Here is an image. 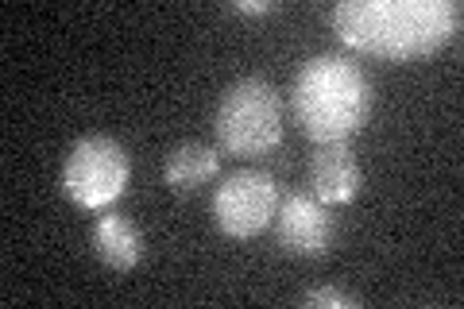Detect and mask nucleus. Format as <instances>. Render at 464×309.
<instances>
[{"label": "nucleus", "mask_w": 464, "mask_h": 309, "mask_svg": "<svg viewBox=\"0 0 464 309\" xmlns=\"http://www.w3.org/2000/svg\"><path fill=\"white\" fill-rule=\"evenodd\" d=\"M90 240H93L97 259L105 263L109 271H132L136 263L143 259V237H140V228L124 213L105 209L93 220Z\"/></svg>", "instance_id": "6e6552de"}, {"label": "nucleus", "mask_w": 464, "mask_h": 309, "mask_svg": "<svg viewBox=\"0 0 464 309\" xmlns=\"http://www.w3.org/2000/svg\"><path fill=\"white\" fill-rule=\"evenodd\" d=\"M310 186L314 198L325 205H348L360 186H364V170H360L356 155L348 151V143H322L310 159Z\"/></svg>", "instance_id": "0eeeda50"}, {"label": "nucleus", "mask_w": 464, "mask_h": 309, "mask_svg": "<svg viewBox=\"0 0 464 309\" xmlns=\"http://www.w3.org/2000/svg\"><path fill=\"white\" fill-rule=\"evenodd\" d=\"M290 112L317 147L348 143L368 124L372 82L348 54H310L290 82Z\"/></svg>", "instance_id": "f03ea898"}, {"label": "nucleus", "mask_w": 464, "mask_h": 309, "mask_svg": "<svg viewBox=\"0 0 464 309\" xmlns=\"http://www.w3.org/2000/svg\"><path fill=\"white\" fill-rule=\"evenodd\" d=\"M275 240L295 259H322L333 247V213L314 194H286L275 213Z\"/></svg>", "instance_id": "423d86ee"}, {"label": "nucleus", "mask_w": 464, "mask_h": 309, "mask_svg": "<svg viewBox=\"0 0 464 309\" xmlns=\"http://www.w3.org/2000/svg\"><path fill=\"white\" fill-rule=\"evenodd\" d=\"M128 179H132V159H128L124 143L101 136V131L74 140L63 167L66 198L82 205V209H109L124 194Z\"/></svg>", "instance_id": "20e7f679"}, {"label": "nucleus", "mask_w": 464, "mask_h": 309, "mask_svg": "<svg viewBox=\"0 0 464 309\" xmlns=\"http://www.w3.org/2000/svg\"><path fill=\"white\" fill-rule=\"evenodd\" d=\"M279 5H271V0H232V12H244V16H267Z\"/></svg>", "instance_id": "9b49d317"}, {"label": "nucleus", "mask_w": 464, "mask_h": 309, "mask_svg": "<svg viewBox=\"0 0 464 309\" xmlns=\"http://www.w3.org/2000/svg\"><path fill=\"white\" fill-rule=\"evenodd\" d=\"M460 16L457 0H341L329 12V27L348 51L406 63L457 39Z\"/></svg>", "instance_id": "f257e3e1"}, {"label": "nucleus", "mask_w": 464, "mask_h": 309, "mask_svg": "<svg viewBox=\"0 0 464 309\" xmlns=\"http://www.w3.org/2000/svg\"><path fill=\"white\" fill-rule=\"evenodd\" d=\"M298 302L306 305V309H356V305H360L356 294L337 290V286H314V290L302 294Z\"/></svg>", "instance_id": "9d476101"}, {"label": "nucleus", "mask_w": 464, "mask_h": 309, "mask_svg": "<svg viewBox=\"0 0 464 309\" xmlns=\"http://www.w3.org/2000/svg\"><path fill=\"white\" fill-rule=\"evenodd\" d=\"M217 170H221V155H217V147L201 143V140H190V143H179L167 155L163 182L170 189H179V194H194V189H201L206 182L217 179Z\"/></svg>", "instance_id": "1a4fd4ad"}, {"label": "nucleus", "mask_w": 464, "mask_h": 309, "mask_svg": "<svg viewBox=\"0 0 464 309\" xmlns=\"http://www.w3.org/2000/svg\"><path fill=\"white\" fill-rule=\"evenodd\" d=\"M279 201L283 198H279L275 174L259 170V167H244V170L225 174L221 186L213 189V220L225 237L252 240L275 225Z\"/></svg>", "instance_id": "39448f33"}, {"label": "nucleus", "mask_w": 464, "mask_h": 309, "mask_svg": "<svg viewBox=\"0 0 464 309\" xmlns=\"http://www.w3.org/2000/svg\"><path fill=\"white\" fill-rule=\"evenodd\" d=\"M221 151L256 159L283 143V97L267 78H240L221 93L213 116Z\"/></svg>", "instance_id": "7ed1b4c3"}]
</instances>
